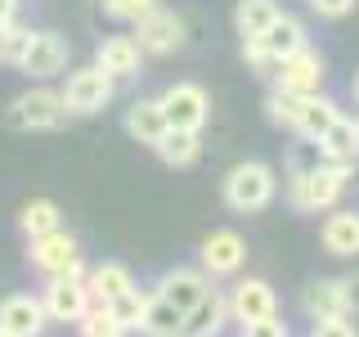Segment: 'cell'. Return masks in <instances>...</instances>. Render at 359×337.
<instances>
[{"label": "cell", "instance_id": "6da1fadb", "mask_svg": "<svg viewBox=\"0 0 359 337\" xmlns=\"http://www.w3.org/2000/svg\"><path fill=\"white\" fill-rule=\"evenodd\" d=\"M351 171L355 166L346 162H328L319 171H306V176H292L287 180V202L297 211H332L341 202L346 185H351Z\"/></svg>", "mask_w": 359, "mask_h": 337}, {"label": "cell", "instance_id": "7a4b0ae2", "mask_svg": "<svg viewBox=\"0 0 359 337\" xmlns=\"http://www.w3.org/2000/svg\"><path fill=\"white\" fill-rule=\"evenodd\" d=\"M278 194V180L269 171L265 162H238L229 176H224V207L229 211H243V216H252V211H265L269 202Z\"/></svg>", "mask_w": 359, "mask_h": 337}, {"label": "cell", "instance_id": "3957f363", "mask_svg": "<svg viewBox=\"0 0 359 337\" xmlns=\"http://www.w3.org/2000/svg\"><path fill=\"white\" fill-rule=\"evenodd\" d=\"M67 121V108H63V95L50 86H32L22 90V95L14 99V104L5 108V126L14 131H59Z\"/></svg>", "mask_w": 359, "mask_h": 337}, {"label": "cell", "instance_id": "277c9868", "mask_svg": "<svg viewBox=\"0 0 359 337\" xmlns=\"http://www.w3.org/2000/svg\"><path fill=\"white\" fill-rule=\"evenodd\" d=\"M27 261L41 270L45 279L54 275H67V279H86V261H81V243L72 239L67 230H54V234H41V239H27Z\"/></svg>", "mask_w": 359, "mask_h": 337}, {"label": "cell", "instance_id": "5b68a950", "mask_svg": "<svg viewBox=\"0 0 359 337\" xmlns=\"http://www.w3.org/2000/svg\"><path fill=\"white\" fill-rule=\"evenodd\" d=\"M157 108H162L166 126H175V131H202L207 117H211V99H207V90H202L198 81L166 86L162 95H157Z\"/></svg>", "mask_w": 359, "mask_h": 337}, {"label": "cell", "instance_id": "8992f818", "mask_svg": "<svg viewBox=\"0 0 359 337\" xmlns=\"http://www.w3.org/2000/svg\"><path fill=\"white\" fill-rule=\"evenodd\" d=\"M112 90H117V81H112L108 72H99L95 63H86V67H76V72H67V86L59 90V95H63L67 112L90 117V112H104L112 104Z\"/></svg>", "mask_w": 359, "mask_h": 337}, {"label": "cell", "instance_id": "52a82bcc", "mask_svg": "<svg viewBox=\"0 0 359 337\" xmlns=\"http://www.w3.org/2000/svg\"><path fill=\"white\" fill-rule=\"evenodd\" d=\"M41 306H45V319L50 324H76L95 301H90V292H86V279L54 275L41 292Z\"/></svg>", "mask_w": 359, "mask_h": 337}, {"label": "cell", "instance_id": "ba28073f", "mask_svg": "<svg viewBox=\"0 0 359 337\" xmlns=\"http://www.w3.org/2000/svg\"><path fill=\"white\" fill-rule=\"evenodd\" d=\"M67 59H72V45H67L59 32H32L27 41V54H22V72L32 81H50V77L67 72Z\"/></svg>", "mask_w": 359, "mask_h": 337}, {"label": "cell", "instance_id": "9c48e42d", "mask_svg": "<svg viewBox=\"0 0 359 337\" xmlns=\"http://www.w3.org/2000/svg\"><path fill=\"white\" fill-rule=\"evenodd\" d=\"M202 275L207 279H224V275H238L243 261H247V243L238 230H211L207 239H202Z\"/></svg>", "mask_w": 359, "mask_h": 337}, {"label": "cell", "instance_id": "30bf717a", "mask_svg": "<svg viewBox=\"0 0 359 337\" xmlns=\"http://www.w3.org/2000/svg\"><path fill=\"white\" fill-rule=\"evenodd\" d=\"M135 45H140V54H171V50H180V45H184V18L157 5L149 18L135 22Z\"/></svg>", "mask_w": 359, "mask_h": 337}, {"label": "cell", "instance_id": "8fae6325", "mask_svg": "<svg viewBox=\"0 0 359 337\" xmlns=\"http://www.w3.org/2000/svg\"><path fill=\"white\" fill-rule=\"evenodd\" d=\"M224 301H229V319H238V324H256V319L278 315V297L265 279H243Z\"/></svg>", "mask_w": 359, "mask_h": 337}, {"label": "cell", "instance_id": "7c38bea8", "mask_svg": "<svg viewBox=\"0 0 359 337\" xmlns=\"http://www.w3.org/2000/svg\"><path fill=\"white\" fill-rule=\"evenodd\" d=\"M45 306L41 297H32V292H14V297L0 301V329L9 337H41L45 333Z\"/></svg>", "mask_w": 359, "mask_h": 337}, {"label": "cell", "instance_id": "4fadbf2b", "mask_svg": "<svg viewBox=\"0 0 359 337\" xmlns=\"http://www.w3.org/2000/svg\"><path fill=\"white\" fill-rule=\"evenodd\" d=\"M278 90H292V95H314V90L323 86V54L319 50H297V54H287L283 67H278Z\"/></svg>", "mask_w": 359, "mask_h": 337}, {"label": "cell", "instance_id": "5bb4252c", "mask_svg": "<svg viewBox=\"0 0 359 337\" xmlns=\"http://www.w3.org/2000/svg\"><path fill=\"white\" fill-rule=\"evenodd\" d=\"M140 45H135V37H104L95 45V67L99 72H108L112 81H126V77H140Z\"/></svg>", "mask_w": 359, "mask_h": 337}, {"label": "cell", "instance_id": "9a60e30c", "mask_svg": "<svg viewBox=\"0 0 359 337\" xmlns=\"http://www.w3.org/2000/svg\"><path fill=\"white\" fill-rule=\"evenodd\" d=\"M211 292V279L202 275V270H171V275H162V284H157V297L171 301L175 310H194L202 297Z\"/></svg>", "mask_w": 359, "mask_h": 337}, {"label": "cell", "instance_id": "2e32d148", "mask_svg": "<svg viewBox=\"0 0 359 337\" xmlns=\"http://www.w3.org/2000/svg\"><path fill=\"white\" fill-rule=\"evenodd\" d=\"M224 324H229V301H224V292L211 288L207 297H202L198 306L184 315V324H180V337H220Z\"/></svg>", "mask_w": 359, "mask_h": 337}, {"label": "cell", "instance_id": "e0dca14e", "mask_svg": "<svg viewBox=\"0 0 359 337\" xmlns=\"http://www.w3.org/2000/svg\"><path fill=\"white\" fill-rule=\"evenodd\" d=\"M301 310H306L314 324L351 315V310H346V288H341V279H314V284L301 292Z\"/></svg>", "mask_w": 359, "mask_h": 337}, {"label": "cell", "instance_id": "ac0fdd59", "mask_svg": "<svg viewBox=\"0 0 359 337\" xmlns=\"http://www.w3.org/2000/svg\"><path fill=\"white\" fill-rule=\"evenodd\" d=\"M319 239H323V252L328 256H359V211L332 207V216L323 220Z\"/></svg>", "mask_w": 359, "mask_h": 337}, {"label": "cell", "instance_id": "d6986e66", "mask_svg": "<svg viewBox=\"0 0 359 337\" xmlns=\"http://www.w3.org/2000/svg\"><path fill=\"white\" fill-rule=\"evenodd\" d=\"M341 117V108L332 104L328 95H301V112H297V135L301 140H323V135L332 131V121Z\"/></svg>", "mask_w": 359, "mask_h": 337}, {"label": "cell", "instance_id": "ffe728a7", "mask_svg": "<svg viewBox=\"0 0 359 337\" xmlns=\"http://www.w3.org/2000/svg\"><path fill=\"white\" fill-rule=\"evenodd\" d=\"M130 288H135V275L117 261H104V265L86 270V292H90L95 306H108L112 297H121V292H130Z\"/></svg>", "mask_w": 359, "mask_h": 337}, {"label": "cell", "instance_id": "44dd1931", "mask_svg": "<svg viewBox=\"0 0 359 337\" xmlns=\"http://www.w3.org/2000/svg\"><path fill=\"white\" fill-rule=\"evenodd\" d=\"M126 135L130 140H140V144H153L166 135V117H162V108H157V99H135V104L126 108Z\"/></svg>", "mask_w": 359, "mask_h": 337}, {"label": "cell", "instance_id": "7402d4cb", "mask_svg": "<svg viewBox=\"0 0 359 337\" xmlns=\"http://www.w3.org/2000/svg\"><path fill=\"white\" fill-rule=\"evenodd\" d=\"M265 45L269 54H278V59H287V54H297V50H306V22L301 18H292V14H278L274 22L265 27V37H256Z\"/></svg>", "mask_w": 359, "mask_h": 337}, {"label": "cell", "instance_id": "603a6c76", "mask_svg": "<svg viewBox=\"0 0 359 337\" xmlns=\"http://www.w3.org/2000/svg\"><path fill=\"white\" fill-rule=\"evenodd\" d=\"M153 153L162 157L166 166H194L198 157H202V140H198V131H175V126H166V135L153 144Z\"/></svg>", "mask_w": 359, "mask_h": 337}, {"label": "cell", "instance_id": "cb8c5ba5", "mask_svg": "<svg viewBox=\"0 0 359 337\" xmlns=\"http://www.w3.org/2000/svg\"><path fill=\"white\" fill-rule=\"evenodd\" d=\"M319 149L328 153V162H346V166H355V162H359V121L337 117V121H332V131L319 140Z\"/></svg>", "mask_w": 359, "mask_h": 337}, {"label": "cell", "instance_id": "d4e9b609", "mask_svg": "<svg viewBox=\"0 0 359 337\" xmlns=\"http://www.w3.org/2000/svg\"><path fill=\"white\" fill-rule=\"evenodd\" d=\"M18 225H22L27 239H41V234L63 230V211H59V202H54V198H32V202H22Z\"/></svg>", "mask_w": 359, "mask_h": 337}, {"label": "cell", "instance_id": "484cf974", "mask_svg": "<svg viewBox=\"0 0 359 337\" xmlns=\"http://www.w3.org/2000/svg\"><path fill=\"white\" fill-rule=\"evenodd\" d=\"M278 14H283V9H278L274 0H238V9H233V27H238L243 41H256V37H265V27Z\"/></svg>", "mask_w": 359, "mask_h": 337}, {"label": "cell", "instance_id": "4316f807", "mask_svg": "<svg viewBox=\"0 0 359 337\" xmlns=\"http://www.w3.org/2000/svg\"><path fill=\"white\" fill-rule=\"evenodd\" d=\"M180 324H184V310H175L171 301H162V297L153 292L149 306H144L140 333H144V337H180Z\"/></svg>", "mask_w": 359, "mask_h": 337}, {"label": "cell", "instance_id": "83f0119b", "mask_svg": "<svg viewBox=\"0 0 359 337\" xmlns=\"http://www.w3.org/2000/svg\"><path fill=\"white\" fill-rule=\"evenodd\" d=\"M149 297L153 292H140V288H130V292H121V297H112L108 301V315L121 324V329H140V319H144V306H149Z\"/></svg>", "mask_w": 359, "mask_h": 337}, {"label": "cell", "instance_id": "f1b7e54d", "mask_svg": "<svg viewBox=\"0 0 359 337\" xmlns=\"http://www.w3.org/2000/svg\"><path fill=\"white\" fill-rule=\"evenodd\" d=\"M297 112H301V95H292V90H269V99H265V117L274 121V126H287V131H297Z\"/></svg>", "mask_w": 359, "mask_h": 337}, {"label": "cell", "instance_id": "f546056e", "mask_svg": "<svg viewBox=\"0 0 359 337\" xmlns=\"http://www.w3.org/2000/svg\"><path fill=\"white\" fill-rule=\"evenodd\" d=\"M27 41H32V27H22V22H5L0 27V63H9V67H18L22 63V54H27Z\"/></svg>", "mask_w": 359, "mask_h": 337}, {"label": "cell", "instance_id": "4dcf8cb0", "mask_svg": "<svg viewBox=\"0 0 359 337\" xmlns=\"http://www.w3.org/2000/svg\"><path fill=\"white\" fill-rule=\"evenodd\" d=\"M243 59H247V67H252L261 81H278V67H283V59H278V54H269L261 41H243Z\"/></svg>", "mask_w": 359, "mask_h": 337}, {"label": "cell", "instance_id": "1f68e13d", "mask_svg": "<svg viewBox=\"0 0 359 337\" xmlns=\"http://www.w3.org/2000/svg\"><path fill=\"white\" fill-rule=\"evenodd\" d=\"M76 329H81V337H126V329L108 315V306H90L81 319H76Z\"/></svg>", "mask_w": 359, "mask_h": 337}, {"label": "cell", "instance_id": "d6a6232c", "mask_svg": "<svg viewBox=\"0 0 359 337\" xmlns=\"http://www.w3.org/2000/svg\"><path fill=\"white\" fill-rule=\"evenodd\" d=\"M319 166H328V153L319 149V140H301L297 149H292V157H287V171H292V176L319 171Z\"/></svg>", "mask_w": 359, "mask_h": 337}, {"label": "cell", "instance_id": "836d02e7", "mask_svg": "<svg viewBox=\"0 0 359 337\" xmlns=\"http://www.w3.org/2000/svg\"><path fill=\"white\" fill-rule=\"evenodd\" d=\"M104 5V14L112 18V22H140V18H149L153 9H157V0H99Z\"/></svg>", "mask_w": 359, "mask_h": 337}, {"label": "cell", "instance_id": "e575fe53", "mask_svg": "<svg viewBox=\"0 0 359 337\" xmlns=\"http://www.w3.org/2000/svg\"><path fill=\"white\" fill-rule=\"evenodd\" d=\"M310 337H359V333H355L351 315H341V319H319L310 329Z\"/></svg>", "mask_w": 359, "mask_h": 337}, {"label": "cell", "instance_id": "d590c367", "mask_svg": "<svg viewBox=\"0 0 359 337\" xmlns=\"http://www.w3.org/2000/svg\"><path fill=\"white\" fill-rule=\"evenodd\" d=\"M243 337H287V324L278 319V315H269V319L243 324Z\"/></svg>", "mask_w": 359, "mask_h": 337}, {"label": "cell", "instance_id": "8d00e7d4", "mask_svg": "<svg viewBox=\"0 0 359 337\" xmlns=\"http://www.w3.org/2000/svg\"><path fill=\"white\" fill-rule=\"evenodd\" d=\"M310 9L319 18H346L355 9V0H310Z\"/></svg>", "mask_w": 359, "mask_h": 337}, {"label": "cell", "instance_id": "74e56055", "mask_svg": "<svg viewBox=\"0 0 359 337\" xmlns=\"http://www.w3.org/2000/svg\"><path fill=\"white\" fill-rule=\"evenodd\" d=\"M341 288H346V310L359 315V275H346V279H341Z\"/></svg>", "mask_w": 359, "mask_h": 337}, {"label": "cell", "instance_id": "f35d334b", "mask_svg": "<svg viewBox=\"0 0 359 337\" xmlns=\"http://www.w3.org/2000/svg\"><path fill=\"white\" fill-rule=\"evenodd\" d=\"M14 5H18V0H0V27H5V22H14Z\"/></svg>", "mask_w": 359, "mask_h": 337}, {"label": "cell", "instance_id": "ab89813d", "mask_svg": "<svg viewBox=\"0 0 359 337\" xmlns=\"http://www.w3.org/2000/svg\"><path fill=\"white\" fill-rule=\"evenodd\" d=\"M355 99H359V77H355Z\"/></svg>", "mask_w": 359, "mask_h": 337}, {"label": "cell", "instance_id": "60d3db41", "mask_svg": "<svg viewBox=\"0 0 359 337\" xmlns=\"http://www.w3.org/2000/svg\"><path fill=\"white\" fill-rule=\"evenodd\" d=\"M0 337H9V333H5V329H0Z\"/></svg>", "mask_w": 359, "mask_h": 337}]
</instances>
